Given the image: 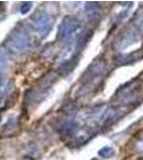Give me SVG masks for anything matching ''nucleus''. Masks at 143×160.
I'll list each match as a JSON object with an SVG mask.
<instances>
[{"label": "nucleus", "instance_id": "nucleus-1", "mask_svg": "<svg viewBox=\"0 0 143 160\" xmlns=\"http://www.w3.org/2000/svg\"><path fill=\"white\" fill-rule=\"evenodd\" d=\"M32 47V38L24 29H14L6 42V48L14 52H26Z\"/></svg>", "mask_w": 143, "mask_h": 160}, {"label": "nucleus", "instance_id": "nucleus-2", "mask_svg": "<svg viewBox=\"0 0 143 160\" xmlns=\"http://www.w3.org/2000/svg\"><path fill=\"white\" fill-rule=\"evenodd\" d=\"M81 30V24L76 17L66 16L62 20L58 30L59 41H72L71 38H75L79 34Z\"/></svg>", "mask_w": 143, "mask_h": 160}, {"label": "nucleus", "instance_id": "nucleus-3", "mask_svg": "<svg viewBox=\"0 0 143 160\" xmlns=\"http://www.w3.org/2000/svg\"><path fill=\"white\" fill-rule=\"evenodd\" d=\"M54 24V16L49 14L48 12H40L33 16V18L30 22V27L34 32L38 34L47 35L49 31L53 28Z\"/></svg>", "mask_w": 143, "mask_h": 160}, {"label": "nucleus", "instance_id": "nucleus-4", "mask_svg": "<svg viewBox=\"0 0 143 160\" xmlns=\"http://www.w3.org/2000/svg\"><path fill=\"white\" fill-rule=\"evenodd\" d=\"M9 51L6 47H0V84H2L9 65Z\"/></svg>", "mask_w": 143, "mask_h": 160}, {"label": "nucleus", "instance_id": "nucleus-5", "mask_svg": "<svg viewBox=\"0 0 143 160\" xmlns=\"http://www.w3.org/2000/svg\"><path fill=\"white\" fill-rule=\"evenodd\" d=\"M12 90V84L10 82L7 83L0 84V109L4 108V106L7 104L8 96H9V93Z\"/></svg>", "mask_w": 143, "mask_h": 160}, {"label": "nucleus", "instance_id": "nucleus-6", "mask_svg": "<svg viewBox=\"0 0 143 160\" xmlns=\"http://www.w3.org/2000/svg\"><path fill=\"white\" fill-rule=\"evenodd\" d=\"M85 10H87L88 16H89L90 18H97L101 13L100 6H98L97 3H94V2L88 3L87 7H85Z\"/></svg>", "mask_w": 143, "mask_h": 160}, {"label": "nucleus", "instance_id": "nucleus-7", "mask_svg": "<svg viewBox=\"0 0 143 160\" xmlns=\"http://www.w3.org/2000/svg\"><path fill=\"white\" fill-rule=\"evenodd\" d=\"M16 118H10L9 120L7 121L6 124L2 126V133H11L13 130L16 127Z\"/></svg>", "mask_w": 143, "mask_h": 160}, {"label": "nucleus", "instance_id": "nucleus-8", "mask_svg": "<svg viewBox=\"0 0 143 160\" xmlns=\"http://www.w3.org/2000/svg\"><path fill=\"white\" fill-rule=\"evenodd\" d=\"M98 154H100V156L104 157V158H108V157L113 155V151L111 148H104L98 152Z\"/></svg>", "mask_w": 143, "mask_h": 160}, {"label": "nucleus", "instance_id": "nucleus-9", "mask_svg": "<svg viewBox=\"0 0 143 160\" xmlns=\"http://www.w3.org/2000/svg\"><path fill=\"white\" fill-rule=\"evenodd\" d=\"M31 8H32V2H24V3L20 6V12H22L23 14H27L31 10Z\"/></svg>", "mask_w": 143, "mask_h": 160}, {"label": "nucleus", "instance_id": "nucleus-10", "mask_svg": "<svg viewBox=\"0 0 143 160\" xmlns=\"http://www.w3.org/2000/svg\"><path fill=\"white\" fill-rule=\"evenodd\" d=\"M4 4H6V3H3V2H0V14L4 12V7H6Z\"/></svg>", "mask_w": 143, "mask_h": 160}]
</instances>
